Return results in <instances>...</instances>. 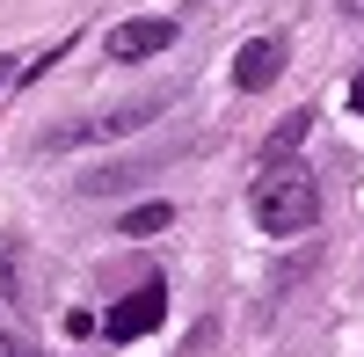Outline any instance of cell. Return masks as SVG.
I'll list each match as a JSON object with an SVG mask.
<instances>
[{"label": "cell", "mask_w": 364, "mask_h": 357, "mask_svg": "<svg viewBox=\"0 0 364 357\" xmlns=\"http://www.w3.org/2000/svg\"><path fill=\"white\" fill-rule=\"evenodd\" d=\"M161 226H175V204H168V197H154V204H139V212L117 219V233H132V241H154Z\"/></svg>", "instance_id": "cell-5"}, {"label": "cell", "mask_w": 364, "mask_h": 357, "mask_svg": "<svg viewBox=\"0 0 364 357\" xmlns=\"http://www.w3.org/2000/svg\"><path fill=\"white\" fill-rule=\"evenodd\" d=\"M343 15H364V0H343Z\"/></svg>", "instance_id": "cell-10"}, {"label": "cell", "mask_w": 364, "mask_h": 357, "mask_svg": "<svg viewBox=\"0 0 364 357\" xmlns=\"http://www.w3.org/2000/svg\"><path fill=\"white\" fill-rule=\"evenodd\" d=\"M277 73H284V37H248L233 51V87L240 95H262Z\"/></svg>", "instance_id": "cell-4"}, {"label": "cell", "mask_w": 364, "mask_h": 357, "mask_svg": "<svg viewBox=\"0 0 364 357\" xmlns=\"http://www.w3.org/2000/svg\"><path fill=\"white\" fill-rule=\"evenodd\" d=\"M161 321H168V284H139L132 299H117L102 314V336L109 343H139V336H154Z\"/></svg>", "instance_id": "cell-3"}, {"label": "cell", "mask_w": 364, "mask_h": 357, "mask_svg": "<svg viewBox=\"0 0 364 357\" xmlns=\"http://www.w3.org/2000/svg\"><path fill=\"white\" fill-rule=\"evenodd\" d=\"M306 117H314V110H299V117H284V132H269V146H262V154H269V161H284L291 146L306 139Z\"/></svg>", "instance_id": "cell-6"}, {"label": "cell", "mask_w": 364, "mask_h": 357, "mask_svg": "<svg viewBox=\"0 0 364 357\" xmlns=\"http://www.w3.org/2000/svg\"><path fill=\"white\" fill-rule=\"evenodd\" d=\"M0 357H44V350H29L22 336H0Z\"/></svg>", "instance_id": "cell-7"}, {"label": "cell", "mask_w": 364, "mask_h": 357, "mask_svg": "<svg viewBox=\"0 0 364 357\" xmlns=\"http://www.w3.org/2000/svg\"><path fill=\"white\" fill-rule=\"evenodd\" d=\"M175 37H182L175 15H132V22H117L109 37H102V51L132 66V58H161V51H175Z\"/></svg>", "instance_id": "cell-2"}, {"label": "cell", "mask_w": 364, "mask_h": 357, "mask_svg": "<svg viewBox=\"0 0 364 357\" xmlns=\"http://www.w3.org/2000/svg\"><path fill=\"white\" fill-rule=\"evenodd\" d=\"M350 110H357V117H364V73H357V80H350Z\"/></svg>", "instance_id": "cell-8"}, {"label": "cell", "mask_w": 364, "mask_h": 357, "mask_svg": "<svg viewBox=\"0 0 364 357\" xmlns=\"http://www.w3.org/2000/svg\"><path fill=\"white\" fill-rule=\"evenodd\" d=\"M8 80H22V66H8V58H0V87H8Z\"/></svg>", "instance_id": "cell-9"}, {"label": "cell", "mask_w": 364, "mask_h": 357, "mask_svg": "<svg viewBox=\"0 0 364 357\" xmlns=\"http://www.w3.org/2000/svg\"><path fill=\"white\" fill-rule=\"evenodd\" d=\"M248 212L262 233H306L321 219V183H314V168H299V161H269L255 175V190H248Z\"/></svg>", "instance_id": "cell-1"}]
</instances>
